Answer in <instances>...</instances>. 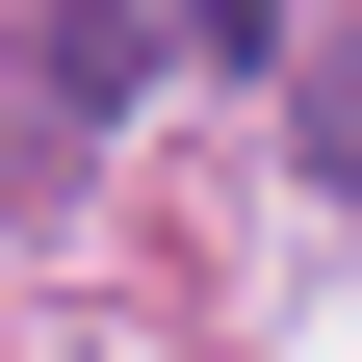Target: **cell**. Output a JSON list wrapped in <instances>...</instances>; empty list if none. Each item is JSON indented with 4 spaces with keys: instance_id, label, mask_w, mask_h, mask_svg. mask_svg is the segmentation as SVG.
<instances>
[{
    "instance_id": "obj_1",
    "label": "cell",
    "mask_w": 362,
    "mask_h": 362,
    "mask_svg": "<svg viewBox=\"0 0 362 362\" xmlns=\"http://www.w3.org/2000/svg\"><path fill=\"white\" fill-rule=\"evenodd\" d=\"M26 78H52V129H78V104H129V78H156V26H129V0H52V26H26Z\"/></svg>"
},
{
    "instance_id": "obj_2",
    "label": "cell",
    "mask_w": 362,
    "mask_h": 362,
    "mask_svg": "<svg viewBox=\"0 0 362 362\" xmlns=\"http://www.w3.org/2000/svg\"><path fill=\"white\" fill-rule=\"evenodd\" d=\"M285 129H310V181H337V207H362V26H337V52H310V104H285Z\"/></svg>"
}]
</instances>
